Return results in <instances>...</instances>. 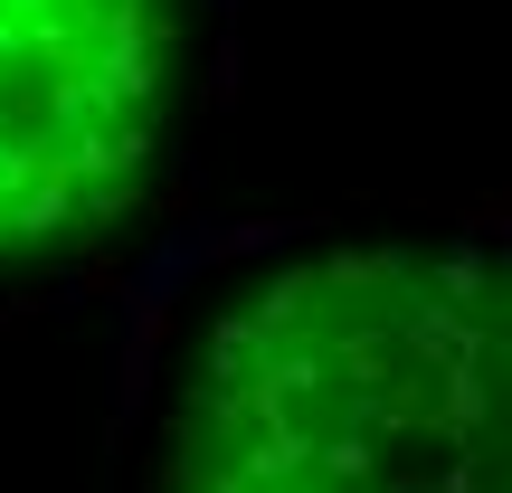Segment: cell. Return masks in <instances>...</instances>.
Masks as SVG:
<instances>
[{"label": "cell", "instance_id": "6da1fadb", "mask_svg": "<svg viewBox=\"0 0 512 493\" xmlns=\"http://www.w3.org/2000/svg\"><path fill=\"white\" fill-rule=\"evenodd\" d=\"M152 493H512V238H342L190 342Z\"/></svg>", "mask_w": 512, "mask_h": 493}, {"label": "cell", "instance_id": "7a4b0ae2", "mask_svg": "<svg viewBox=\"0 0 512 493\" xmlns=\"http://www.w3.org/2000/svg\"><path fill=\"white\" fill-rule=\"evenodd\" d=\"M190 67L181 0H0V275L133 219Z\"/></svg>", "mask_w": 512, "mask_h": 493}]
</instances>
